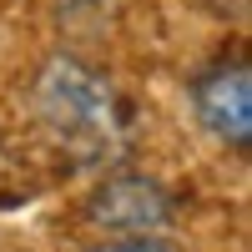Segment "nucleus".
Wrapping results in <instances>:
<instances>
[{"mask_svg":"<svg viewBox=\"0 0 252 252\" xmlns=\"http://www.w3.org/2000/svg\"><path fill=\"white\" fill-rule=\"evenodd\" d=\"M172 212H177L172 192L141 172H116L96 182V192L86 197V217L101 232H166Z\"/></svg>","mask_w":252,"mask_h":252,"instance_id":"2","label":"nucleus"},{"mask_svg":"<svg viewBox=\"0 0 252 252\" xmlns=\"http://www.w3.org/2000/svg\"><path fill=\"white\" fill-rule=\"evenodd\" d=\"M91 252H182L166 232H116L111 242H101Z\"/></svg>","mask_w":252,"mask_h":252,"instance_id":"4","label":"nucleus"},{"mask_svg":"<svg viewBox=\"0 0 252 252\" xmlns=\"http://www.w3.org/2000/svg\"><path fill=\"white\" fill-rule=\"evenodd\" d=\"M35 111L66 146H76L81 157H106L126 136L121 96L96 71H86L71 56L46 61V71L35 76Z\"/></svg>","mask_w":252,"mask_h":252,"instance_id":"1","label":"nucleus"},{"mask_svg":"<svg viewBox=\"0 0 252 252\" xmlns=\"http://www.w3.org/2000/svg\"><path fill=\"white\" fill-rule=\"evenodd\" d=\"M192 116L207 136L227 146L252 141V66L247 61H217L192 81Z\"/></svg>","mask_w":252,"mask_h":252,"instance_id":"3","label":"nucleus"},{"mask_svg":"<svg viewBox=\"0 0 252 252\" xmlns=\"http://www.w3.org/2000/svg\"><path fill=\"white\" fill-rule=\"evenodd\" d=\"M192 5H202V10H217V15H242V5H247V0H192Z\"/></svg>","mask_w":252,"mask_h":252,"instance_id":"5","label":"nucleus"}]
</instances>
